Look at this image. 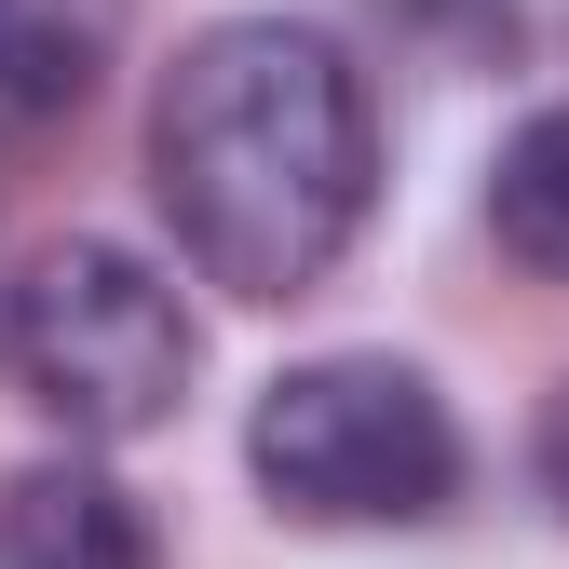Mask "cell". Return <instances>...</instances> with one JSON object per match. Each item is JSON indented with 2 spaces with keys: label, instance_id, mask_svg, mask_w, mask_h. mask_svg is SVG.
<instances>
[{
  "label": "cell",
  "instance_id": "obj_2",
  "mask_svg": "<svg viewBox=\"0 0 569 569\" xmlns=\"http://www.w3.org/2000/svg\"><path fill=\"white\" fill-rule=\"evenodd\" d=\"M190 299L136 258V244H41L0 284V380L41 407L68 448H136L190 407Z\"/></svg>",
  "mask_w": 569,
  "mask_h": 569
},
{
  "label": "cell",
  "instance_id": "obj_4",
  "mask_svg": "<svg viewBox=\"0 0 569 569\" xmlns=\"http://www.w3.org/2000/svg\"><path fill=\"white\" fill-rule=\"evenodd\" d=\"M0 569H163V542L109 461H28L0 488Z\"/></svg>",
  "mask_w": 569,
  "mask_h": 569
},
{
  "label": "cell",
  "instance_id": "obj_1",
  "mask_svg": "<svg viewBox=\"0 0 569 569\" xmlns=\"http://www.w3.org/2000/svg\"><path fill=\"white\" fill-rule=\"evenodd\" d=\"M380 190L367 68L299 14H218L150 96V203L203 284L312 299Z\"/></svg>",
  "mask_w": 569,
  "mask_h": 569
},
{
  "label": "cell",
  "instance_id": "obj_5",
  "mask_svg": "<svg viewBox=\"0 0 569 569\" xmlns=\"http://www.w3.org/2000/svg\"><path fill=\"white\" fill-rule=\"evenodd\" d=\"M136 0H0V109H82Z\"/></svg>",
  "mask_w": 569,
  "mask_h": 569
},
{
  "label": "cell",
  "instance_id": "obj_3",
  "mask_svg": "<svg viewBox=\"0 0 569 569\" xmlns=\"http://www.w3.org/2000/svg\"><path fill=\"white\" fill-rule=\"evenodd\" d=\"M244 461L284 516L312 529H420L461 488V420L448 393L393 352H312L284 367L244 420Z\"/></svg>",
  "mask_w": 569,
  "mask_h": 569
},
{
  "label": "cell",
  "instance_id": "obj_7",
  "mask_svg": "<svg viewBox=\"0 0 569 569\" xmlns=\"http://www.w3.org/2000/svg\"><path fill=\"white\" fill-rule=\"evenodd\" d=\"M542 488H556V516H569V380H556V407H542Z\"/></svg>",
  "mask_w": 569,
  "mask_h": 569
},
{
  "label": "cell",
  "instance_id": "obj_6",
  "mask_svg": "<svg viewBox=\"0 0 569 569\" xmlns=\"http://www.w3.org/2000/svg\"><path fill=\"white\" fill-rule=\"evenodd\" d=\"M488 231H502L516 271L569 284V109H529L502 136V163H488Z\"/></svg>",
  "mask_w": 569,
  "mask_h": 569
}]
</instances>
